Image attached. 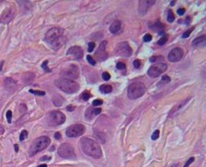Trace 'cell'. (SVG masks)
Returning a JSON list of instances; mask_svg holds the SVG:
<instances>
[{"label":"cell","instance_id":"obj_1","mask_svg":"<svg viewBox=\"0 0 206 167\" xmlns=\"http://www.w3.org/2000/svg\"><path fill=\"white\" fill-rule=\"evenodd\" d=\"M80 147L85 154L95 159L101 158V149L96 141L88 137H83L80 141Z\"/></svg>","mask_w":206,"mask_h":167},{"label":"cell","instance_id":"obj_2","mask_svg":"<svg viewBox=\"0 0 206 167\" xmlns=\"http://www.w3.org/2000/svg\"><path fill=\"white\" fill-rule=\"evenodd\" d=\"M45 41L52 47L57 49L61 47L64 43V31L59 27H53L49 29L45 35Z\"/></svg>","mask_w":206,"mask_h":167},{"label":"cell","instance_id":"obj_3","mask_svg":"<svg viewBox=\"0 0 206 167\" xmlns=\"http://www.w3.org/2000/svg\"><path fill=\"white\" fill-rule=\"evenodd\" d=\"M50 138L46 136H42L36 138L30 146L28 151L29 156L32 157V156L36 155L39 152H41L43 150H45L50 145Z\"/></svg>","mask_w":206,"mask_h":167},{"label":"cell","instance_id":"obj_4","mask_svg":"<svg viewBox=\"0 0 206 167\" xmlns=\"http://www.w3.org/2000/svg\"><path fill=\"white\" fill-rule=\"evenodd\" d=\"M56 86L60 90L68 93V94H73L78 92L80 88L79 84L77 82L67 79H59L55 81Z\"/></svg>","mask_w":206,"mask_h":167},{"label":"cell","instance_id":"obj_5","mask_svg":"<svg viewBox=\"0 0 206 167\" xmlns=\"http://www.w3.org/2000/svg\"><path fill=\"white\" fill-rule=\"evenodd\" d=\"M146 93V87L143 83L135 82L130 84L127 88V96L130 99L135 100L141 97Z\"/></svg>","mask_w":206,"mask_h":167},{"label":"cell","instance_id":"obj_6","mask_svg":"<svg viewBox=\"0 0 206 167\" xmlns=\"http://www.w3.org/2000/svg\"><path fill=\"white\" fill-rule=\"evenodd\" d=\"M66 117L60 111H53L47 116V122L51 126H57L62 124L65 121Z\"/></svg>","mask_w":206,"mask_h":167},{"label":"cell","instance_id":"obj_7","mask_svg":"<svg viewBox=\"0 0 206 167\" xmlns=\"http://www.w3.org/2000/svg\"><path fill=\"white\" fill-rule=\"evenodd\" d=\"M58 154L60 158L65 159H75L76 158V153H75L74 149L70 144L64 143L58 149Z\"/></svg>","mask_w":206,"mask_h":167},{"label":"cell","instance_id":"obj_8","mask_svg":"<svg viewBox=\"0 0 206 167\" xmlns=\"http://www.w3.org/2000/svg\"><path fill=\"white\" fill-rule=\"evenodd\" d=\"M167 69H168V65H166L165 63H158L156 65H151L149 68L147 74L151 78H156L160 76Z\"/></svg>","mask_w":206,"mask_h":167},{"label":"cell","instance_id":"obj_9","mask_svg":"<svg viewBox=\"0 0 206 167\" xmlns=\"http://www.w3.org/2000/svg\"><path fill=\"white\" fill-rule=\"evenodd\" d=\"M61 77H63L65 79L72 80L77 79L79 77V69L77 65H71L69 67H67L65 69H64L60 73Z\"/></svg>","mask_w":206,"mask_h":167},{"label":"cell","instance_id":"obj_10","mask_svg":"<svg viewBox=\"0 0 206 167\" xmlns=\"http://www.w3.org/2000/svg\"><path fill=\"white\" fill-rule=\"evenodd\" d=\"M115 52L119 56L127 58L132 55V49L127 42H122L116 46Z\"/></svg>","mask_w":206,"mask_h":167},{"label":"cell","instance_id":"obj_11","mask_svg":"<svg viewBox=\"0 0 206 167\" xmlns=\"http://www.w3.org/2000/svg\"><path fill=\"white\" fill-rule=\"evenodd\" d=\"M85 131V128L83 124H72L66 129V135L69 137H77L82 136Z\"/></svg>","mask_w":206,"mask_h":167},{"label":"cell","instance_id":"obj_12","mask_svg":"<svg viewBox=\"0 0 206 167\" xmlns=\"http://www.w3.org/2000/svg\"><path fill=\"white\" fill-rule=\"evenodd\" d=\"M183 55H184V51L180 48H175L171 51L168 54V60L172 63L178 62L182 59Z\"/></svg>","mask_w":206,"mask_h":167},{"label":"cell","instance_id":"obj_13","mask_svg":"<svg viewBox=\"0 0 206 167\" xmlns=\"http://www.w3.org/2000/svg\"><path fill=\"white\" fill-rule=\"evenodd\" d=\"M156 3L155 1L151 0H145V1H139V12L141 14H145L147 12L151 7H152Z\"/></svg>","mask_w":206,"mask_h":167},{"label":"cell","instance_id":"obj_14","mask_svg":"<svg viewBox=\"0 0 206 167\" xmlns=\"http://www.w3.org/2000/svg\"><path fill=\"white\" fill-rule=\"evenodd\" d=\"M67 55H72L75 60H81L83 57V51L78 46H73V47L69 48Z\"/></svg>","mask_w":206,"mask_h":167},{"label":"cell","instance_id":"obj_15","mask_svg":"<svg viewBox=\"0 0 206 167\" xmlns=\"http://www.w3.org/2000/svg\"><path fill=\"white\" fill-rule=\"evenodd\" d=\"M14 12L11 8H8L3 12L2 16L0 18V23L2 24H7L11 21L14 18Z\"/></svg>","mask_w":206,"mask_h":167},{"label":"cell","instance_id":"obj_16","mask_svg":"<svg viewBox=\"0 0 206 167\" xmlns=\"http://www.w3.org/2000/svg\"><path fill=\"white\" fill-rule=\"evenodd\" d=\"M191 99V97L188 98V99H185V100H182V101H180V102L177 103L176 105L174 106V107L171 109V111L169 112V113H168V117H175V115H176V113H177L179 111H180L181 109H182L184 106H185L186 104H187L188 102V100Z\"/></svg>","mask_w":206,"mask_h":167},{"label":"cell","instance_id":"obj_17","mask_svg":"<svg viewBox=\"0 0 206 167\" xmlns=\"http://www.w3.org/2000/svg\"><path fill=\"white\" fill-rule=\"evenodd\" d=\"M106 45H107V42H106V41H103V42H101V43H100V45H99L98 50V52H97L96 54H95L96 56L98 57V60H100V61L105 60V59L107 58V54H106V52H105Z\"/></svg>","mask_w":206,"mask_h":167},{"label":"cell","instance_id":"obj_18","mask_svg":"<svg viewBox=\"0 0 206 167\" xmlns=\"http://www.w3.org/2000/svg\"><path fill=\"white\" fill-rule=\"evenodd\" d=\"M4 87L8 92L14 93L17 88V83L11 77H7L4 81Z\"/></svg>","mask_w":206,"mask_h":167},{"label":"cell","instance_id":"obj_19","mask_svg":"<svg viewBox=\"0 0 206 167\" xmlns=\"http://www.w3.org/2000/svg\"><path fill=\"white\" fill-rule=\"evenodd\" d=\"M122 31V23L119 20H115L110 26V31L114 35H117Z\"/></svg>","mask_w":206,"mask_h":167},{"label":"cell","instance_id":"obj_20","mask_svg":"<svg viewBox=\"0 0 206 167\" xmlns=\"http://www.w3.org/2000/svg\"><path fill=\"white\" fill-rule=\"evenodd\" d=\"M101 112V109H99V108H96V109H92V108H89L87 109V111L85 112V117H86L87 120L93 119V117H94L95 116H98V114H100Z\"/></svg>","mask_w":206,"mask_h":167},{"label":"cell","instance_id":"obj_21","mask_svg":"<svg viewBox=\"0 0 206 167\" xmlns=\"http://www.w3.org/2000/svg\"><path fill=\"white\" fill-rule=\"evenodd\" d=\"M205 40H206V36H201L200 37H197L192 41V45L193 46H204L205 45Z\"/></svg>","mask_w":206,"mask_h":167},{"label":"cell","instance_id":"obj_22","mask_svg":"<svg viewBox=\"0 0 206 167\" xmlns=\"http://www.w3.org/2000/svg\"><path fill=\"white\" fill-rule=\"evenodd\" d=\"M99 89H100V91H101L102 93L107 94V93H110L112 92L113 88L112 86L109 85V84H102V85H101L99 87Z\"/></svg>","mask_w":206,"mask_h":167},{"label":"cell","instance_id":"obj_23","mask_svg":"<svg viewBox=\"0 0 206 167\" xmlns=\"http://www.w3.org/2000/svg\"><path fill=\"white\" fill-rule=\"evenodd\" d=\"M90 97H91V94H90V93H89V91H85V92H84V93L82 94V100H85V101H87Z\"/></svg>","mask_w":206,"mask_h":167},{"label":"cell","instance_id":"obj_24","mask_svg":"<svg viewBox=\"0 0 206 167\" xmlns=\"http://www.w3.org/2000/svg\"><path fill=\"white\" fill-rule=\"evenodd\" d=\"M174 19H175V16H174V14H173L172 11V10H169L168 13V21L169 22V23H172V22L174 21Z\"/></svg>","mask_w":206,"mask_h":167},{"label":"cell","instance_id":"obj_25","mask_svg":"<svg viewBox=\"0 0 206 167\" xmlns=\"http://www.w3.org/2000/svg\"><path fill=\"white\" fill-rule=\"evenodd\" d=\"M151 27L153 29V30H155V31H158V29L159 31H160L161 29L163 28V26L160 24V23L157 22V23H156V24H154V27Z\"/></svg>","mask_w":206,"mask_h":167},{"label":"cell","instance_id":"obj_26","mask_svg":"<svg viewBox=\"0 0 206 167\" xmlns=\"http://www.w3.org/2000/svg\"><path fill=\"white\" fill-rule=\"evenodd\" d=\"M27 135H28L27 131V130H23V131L21 132L20 135H19V140H20L21 141H23L24 140H25V139L27 137Z\"/></svg>","mask_w":206,"mask_h":167},{"label":"cell","instance_id":"obj_27","mask_svg":"<svg viewBox=\"0 0 206 167\" xmlns=\"http://www.w3.org/2000/svg\"><path fill=\"white\" fill-rule=\"evenodd\" d=\"M95 136H96V137L98 139L99 141H101V143H104V142H105V136H104V134H103L102 133H98V134H97Z\"/></svg>","mask_w":206,"mask_h":167},{"label":"cell","instance_id":"obj_28","mask_svg":"<svg viewBox=\"0 0 206 167\" xmlns=\"http://www.w3.org/2000/svg\"><path fill=\"white\" fill-rule=\"evenodd\" d=\"M29 92L32 94H35V95L37 96H44L45 95V93L43 91H39V90H33V89H30Z\"/></svg>","mask_w":206,"mask_h":167},{"label":"cell","instance_id":"obj_29","mask_svg":"<svg viewBox=\"0 0 206 167\" xmlns=\"http://www.w3.org/2000/svg\"><path fill=\"white\" fill-rule=\"evenodd\" d=\"M167 41H168V37L167 36H163V37H162V38L159 39L158 44L160 46H163L167 43Z\"/></svg>","mask_w":206,"mask_h":167},{"label":"cell","instance_id":"obj_30","mask_svg":"<svg viewBox=\"0 0 206 167\" xmlns=\"http://www.w3.org/2000/svg\"><path fill=\"white\" fill-rule=\"evenodd\" d=\"M171 81V78L168 76H163L162 78H161L160 84H168Z\"/></svg>","mask_w":206,"mask_h":167},{"label":"cell","instance_id":"obj_31","mask_svg":"<svg viewBox=\"0 0 206 167\" xmlns=\"http://www.w3.org/2000/svg\"><path fill=\"white\" fill-rule=\"evenodd\" d=\"M193 30H194V27H191V28L188 29V31H185V33L183 34L182 38H185H185H188V36H190V34L192 33V31H193Z\"/></svg>","mask_w":206,"mask_h":167},{"label":"cell","instance_id":"obj_32","mask_svg":"<svg viewBox=\"0 0 206 167\" xmlns=\"http://www.w3.org/2000/svg\"><path fill=\"white\" fill-rule=\"evenodd\" d=\"M42 68H43V69L47 72H52L50 68H48V60H45V61L42 64Z\"/></svg>","mask_w":206,"mask_h":167},{"label":"cell","instance_id":"obj_33","mask_svg":"<svg viewBox=\"0 0 206 167\" xmlns=\"http://www.w3.org/2000/svg\"><path fill=\"white\" fill-rule=\"evenodd\" d=\"M86 59H87V61H88V63H89V65H93V66H94V65H96V61H95L94 58L92 57V56H90V55H87Z\"/></svg>","mask_w":206,"mask_h":167},{"label":"cell","instance_id":"obj_34","mask_svg":"<svg viewBox=\"0 0 206 167\" xmlns=\"http://www.w3.org/2000/svg\"><path fill=\"white\" fill-rule=\"evenodd\" d=\"M116 68L118 70H125L126 69V65L122 62H118L116 65Z\"/></svg>","mask_w":206,"mask_h":167},{"label":"cell","instance_id":"obj_35","mask_svg":"<svg viewBox=\"0 0 206 167\" xmlns=\"http://www.w3.org/2000/svg\"><path fill=\"white\" fill-rule=\"evenodd\" d=\"M159 131L157 129V130H156V131L154 132L153 134H152V135H151V139H152L153 141H155V140H157V139L159 138Z\"/></svg>","mask_w":206,"mask_h":167},{"label":"cell","instance_id":"obj_36","mask_svg":"<svg viewBox=\"0 0 206 167\" xmlns=\"http://www.w3.org/2000/svg\"><path fill=\"white\" fill-rule=\"evenodd\" d=\"M6 117H7V122L8 123H11V119H12V112L11 110H8L7 112V114H6Z\"/></svg>","mask_w":206,"mask_h":167},{"label":"cell","instance_id":"obj_37","mask_svg":"<svg viewBox=\"0 0 206 167\" xmlns=\"http://www.w3.org/2000/svg\"><path fill=\"white\" fill-rule=\"evenodd\" d=\"M152 39V36H151V34H146L145 36H143V40L144 42H150V41Z\"/></svg>","mask_w":206,"mask_h":167},{"label":"cell","instance_id":"obj_38","mask_svg":"<svg viewBox=\"0 0 206 167\" xmlns=\"http://www.w3.org/2000/svg\"><path fill=\"white\" fill-rule=\"evenodd\" d=\"M102 78L104 80H105V81H107V80H109L110 79V75L109 72H103L102 73Z\"/></svg>","mask_w":206,"mask_h":167},{"label":"cell","instance_id":"obj_39","mask_svg":"<svg viewBox=\"0 0 206 167\" xmlns=\"http://www.w3.org/2000/svg\"><path fill=\"white\" fill-rule=\"evenodd\" d=\"M95 43L94 42H90V43H89V48H88V52H92L93 51H94V48H95Z\"/></svg>","mask_w":206,"mask_h":167},{"label":"cell","instance_id":"obj_40","mask_svg":"<svg viewBox=\"0 0 206 167\" xmlns=\"http://www.w3.org/2000/svg\"><path fill=\"white\" fill-rule=\"evenodd\" d=\"M103 104V100L98 99V100H94L93 101V105L94 106H98V105H101Z\"/></svg>","mask_w":206,"mask_h":167},{"label":"cell","instance_id":"obj_41","mask_svg":"<svg viewBox=\"0 0 206 167\" xmlns=\"http://www.w3.org/2000/svg\"><path fill=\"white\" fill-rule=\"evenodd\" d=\"M194 160H195V158H193V157L190 158L187 161V162L185 163V165H184V167H188L190 165H191V164H192V162H194Z\"/></svg>","mask_w":206,"mask_h":167},{"label":"cell","instance_id":"obj_42","mask_svg":"<svg viewBox=\"0 0 206 167\" xmlns=\"http://www.w3.org/2000/svg\"><path fill=\"white\" fill-rule=\"evenodd\" d=\"M133 65H134V67L135 68H139L141 66V61L139 60H135L134 61V63H133Z\"/></svg>","mask_w":206,"mask_h":167},{"label":"cell","instance_id":"obj_43","mask_svg":"<svg viewBox=\"0 0 206 167\" xmlns=\"http://www.w3.org/2000/svg\"><path fill=\"white\" fill-rule=\"evenodd\" d=\"M177 13L178 14H180V15H183V14H185V8H179V9L177 10Z\"/></svg>","mask_w":206,"mask_h":167},{"label":"cell","instance_id":"obj_44","mask_svg":"<svg viewBox=\"0 0 206 167\" xmlns=\"http://www.w3.org/2000/svg\"><path fill=\"white\" fill-rule=\"evenodd\" d=\"M54 137H55L56 140H60V138H61V135H60V133H59V132H56L55 134V135H54Z\"/></svg>","mask_w":206,"mask_h":167},{"label":"cell","instance_id":"obj_45","mask_svg":"<svg viewBox=\"0 0 206 167\" xmlns=\"http://www.w3.org/2000/svg\"><path fill=\"white\" fill-rule=\"evenodd\" d=\"M4 132H5V130H4V128L0 124V135H2V134H4Z\"/></svg>","mask_w":206,"mask_h":167},{"label":"cell","instance_id":"obj_46","mask_svg":"<svg viewBox=\"0 0 206 167\" xmlns=\"http://www.w3.org/2000/svg\"><path fill=\"white\" fill-rule=\"evenodd\" d=\"M67 109H68V111H72V110L74 109V107L72 106V105H69V106L67 107Z\"/></svg>","mask_w":206,"mask_h":167},{"label":"cell","instance_id":"obj_47","mask_svg":"<svg viewBox=\"0 0 206 167\" xmlns=\"http://www.w3.org/2000/svg\"><path fill=\"white\" fill-rule=\"evenodd\" d=\"M44 159H45V160H46V159H48V160H50L51 158H50V157H48H48H43V158H42L40 159V161H43V160H44Z\"/></svg>","mask_w":206,"mask_h":167},{"label":"cell","instance_id":"obj_48","mask_svg":"<svg viewBox=\"0 0 206 167\" xmlns=\"http://www.w3.org/2000/svg\"><path fill=\"white\" fill-rule=\"evenodd\" d=\"M14 150H15V152L19 151V146L18 145H14Z\"/></svg>","mask_w":206,"mask_h":167},{"label":"cell","instance_id":"obj_49","mask_svg":"<svg viewBox=\"0 0 206 167\" xmlns=\"http://www.w3.org/2000/svg\"><path fill=\"white\" fill-rule=\"evenodd\" d=\"M3 64H4V61H1V63H0V71H2V66H3Z\"/></svg>","mask_w":206,"mask_h":167},{"label":"cell","instance_id":"obj_50","mask_svg":"<svg viewBox=\"0 0 206 167\" xmlns=\"http://www.w3.org/2000/svg\"><path fill=\"white\" fill-rule=\"evenodd\" d=\"M156 60V57H151V59H150V61L151 62H155Z\"/></svg>","mask_w":206,"mask_h":167},{"label":"cell","instance_id":"obj_51","mask_svg":"<svg viewBox=\"0 0 206 167\" xmlns=\"http://www.w3.org/2000/svg\"><path fill=\"white\" fill-rule=\"evenodd\" d=\"M38 167H47V165H46V164H43V165H39Z\"/></svg>","mask_w":206,"mask_h":167},{"label":"cell","instance_id":"obj_52","mask_svg":"<svg viewBox=\"0 0 206 167\" xmlns=\"http://www.w3.org/2000/svg\"><path fill=\"white\" fill-rule=\"evenodd\" d=\"M174 4H175V2H174V1H172V2H171V6H172V5Z\"/></svg>","mask_w":206,"mask_h":167}]
</instances>
